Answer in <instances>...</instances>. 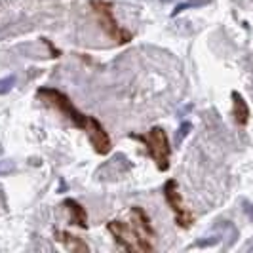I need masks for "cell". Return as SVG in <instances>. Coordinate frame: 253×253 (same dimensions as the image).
Masks as SVG:
<instances>
[{
	"instance_id": "obj_1",
	"label": "cell",
	"mask_w": 253,
	"mask_h": 253,
	"mask_svg": "<svg viewBox=\"0 0 253 253\" xmlns=\"http://www.w3.org/2000/svg\"><path fill=\"white\" fill-rule=\"evenodd\" d=\"M37 95L46 103V105H50L55 111H59L63 116H67V118L71 120V124L75 127H78V129L88 131L89 126H91L93 120H95V116H88V114L82 113L80 109H76L75 103L71 101V97H69L67 93H63L61 89L44 86V88H38Z\"/></svg>"
},
{
	"instance_id": "obj_2",
	"label": "cell",
	"mask_w": 253,
	"mask_h": 253,
	"mask_svg": "<svg viewBox=\"0 0 253 253\" xmlns=\"http://www.w3.org/2000/svg\"><path fill=\"white\" fill-rule=\"evenodd\" d=\"M109 232L113 234L114 242L129 253H147V252H154V246L151 244V236L143 230V228L131 221V225L126 223V221H111L109 225Z\"/></svg>"
},
{
	"instance_id": "obj_3",
	"label": "cell",
	"mask_w": 253,
	"mask_h": 253,
	"mask_svg": "<svg viewBox=\"0 0 253 253\" xmlns=\"http://www.w3.org/2000/svg\"><path fill=\"white\" fill-rule=\"evenodd\" d=\"M131 139L141 141L147 147V154L152 158V162L160 171H168L169 169V158H171V145H169V137L166 133L164 127L154 126L151 127L145 135H129Z\"/></svg>"
},
{
	"instance_id": "obj_4",
	"label": "cell",
	"mask_w": 253,
	"mask_h": 253,
	"mask_svg": "<svg viewBox=\"0 0 253 253\" xmlns=\"http://www.w3.org/2000/svg\"><path fill=\"white\" fill-rule=\"evenodd\" d=\"M89 6H91V10H93L95 17H97L99 27L105 31V35L111 38V40H114L120 46L129 44L133 40V35L116 21L113 4L109 0H89Z\"/></svg>"
},
{
	"instance_id": "obj_5",
	"label": "cell",
	"mask_w": 253,
	"mask_h": 253,
	"mask_svg": "<svg viewBox=\"0 0 253 253\" xmlns=\"http://www.w3.org/2000/svg\"><path fill=\"white\" fill-rule=\"evenodd\" d=\"M164 198L168 206L171 208L173 215H175V223H177L181 228H189L192 223H194V215L189 208L185 206L183 198H181V190H179V185L175 179H168L164 185Z\"/></svg>"
},
{
	"instance_id": "obj_6",
	"label": "cell",
	"mask_w": 253,
	"mask_h": 253,
	"mask_svg": "<svg viewBox=\"0 0 253 253\" xmlns=\"http://www.w3.org/2000/svg\"><path fill=\"white\" fill-rule=\"evenodd\" d=\"M86 135H88L89 143H91L93 151L97 152V154L107 156L109 152L113 151V141H111V135H109V131L105 129V126H103L97 118H95V120H93V124L89 126V129L86 131Z\"/></svg>"
},
{
	"instance_id": "obj_7",
	"label": "cell",
	"mask_w": 253,
	"mask_h": 253,
	"mask_svg": "<svg viewBox=\"0 0 253 253\" xmlns=\"http://www.w3.org/2000/svg\"><path fill=\"white\" fill-rule=\"evenodd\" d=\"M63 206L69 210V213H71V223H73V225L84 228V230L89 227L88 225V211H86V208L78 202V200H75V198H65Z\"/></svg>"
},
{
	"instance_id": "obj_8",
	"label": "cell",
	"mask_w": 253,
	"mask_h": 253,
	"mask_svg": "<svg viewBox=\"0 0 253 253\" xmlns=\"http://www.w3.org/2000/svg\"><path fill=\"white\" fill-rule=\"evenodd\" d=\"M53 236H55V240L59 242V244H63L65 248L71 250V252H89L86 242L82 240V238H78V236H75V234H71V232H67V230H55Z\"/></svg>"
},
{
	"instance_id": "obj_9",
	"label": "cell",
	"mask_w": 253,
	"mask_h": 253,
	"mask_svg": "<svg viewBox=\"0 0 253 253\" xmlns=\"http://www.w3.org/2000/svg\"><path fill=\"white\" fill-rule=\"evenodd\" d=\"M232 116L236 120V124L246 126L248 120H250V109H248V103L242 97L238 91H232Z\"/></svg>"
},
{
	"instance_id": "obj_10",
	"label": "cell",
	"mask_w": 253,
	"mask_h": 253,
	"mask_svg": "<svg viewBox=\"0 0 253 253\" xmlns=\"http://www.w3.org/2000/svg\"><path fill=\"white\" fill-rule=\"evenodd\" d=\"M129 213H131V219H133V221H135V223H137V225H139V227L143 228L151 238H154V228H152L151 217L147 215V211H145L141 206H133Z\"/></svg>"
},
{
	"instance_id": "obj_11",
	"label": "cell",
	"mask_w": 253,
	"mask_h": 253,
	"mask_svg": "<svg viewBox=\"0 0 253 253\" xmlns=\"http://www.w3.org/2000/svg\"><path fill=\"white\" fill-rule=\"evenodd\" d=\"M190 129H192V124H190V122H183V124H181V127L177 129V135H175V143H177V145L185 141V137L189 135Z\"/></svg>"
},
{
	"instance_id": "obj_12",
	"label": "cell",
	"mask_w": 253,
	"mask_h": 253,
	"mask_svg": "<svg viewBox=\"0 0 253 253\" xmlns=\"http://www.w3.org/2000/svg\"><path fill=\"white\" fill-rule=\"evenodd\" d=\"M13 84H15V76H6V78H2V80H0V95H6V93L13 88Z\"/></svg>"
},
{
	"instance_id": "obj_13",
	"label": "cell",
	"mask_w": 253,
	"mask_h": 253,
	"mask_svg": "<svg viewBox=\"0 0 253 253\" xmlns=\"http://www.w3.org/2000/svg\"><path fill=\"white\" fill-rule=\"evenodd\" d=\"M202 4H206V2H187V4H179L177 8L173 10V13H171V15H177L179 12H183V10H187V8H194V6H202Z\"/></svg>"
},
{
	"instance_id": "obj_14",
	"label": "cell",
	"mask_w": 253,
	"mask_h": 253,
	"mask_svg": "<svg viewBox=\"0 0 253 253\" xmlns=\"http://www.w3.org/2000/svg\"><path fill=\"white\" fill-rule=\"evenodd\" d=\"M12 169V166H6V168H0V173H6V171H10Z\"/></svg>"
}]
</instances>
